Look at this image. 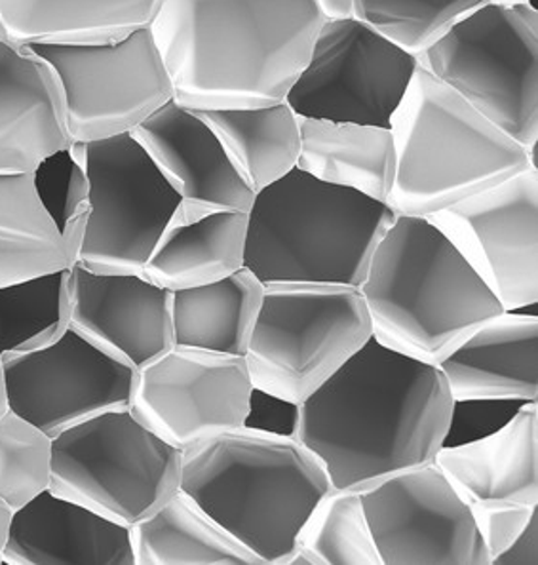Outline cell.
<instances>
[{"label":"cell","instance_id":"6da1fadb","mask_svg":"<svg viewBox=\"0 0 538 565\" xmlns=\"http://www.w3.org/2000/svg\"><path fill=\"white\" fill-rule=\"evenodd\" d=\"M455 401L440 365L373 338L301 402L295 433L337 490H364L432 462L445 446Z\"/></svg>","mask_w":538,"mask_h":565},{"label":"cell","instance_id":"7a4b0ae2","mask_svg":"<svg viewBox=\"0 0 538 565\" xmlns=\"http://www.w3.org/2000/svg\"><path fill=\"white\" fill-rule=\"evenodd\" d=\"M322 23L316 0H164L149 29L175 104L254 109L283 104Z\"/></svg>","mask_w":538,"mask_h":565},{"label":"cell","instance_id":"3957f363","mask_svg":"<svg viewBox=\"0 0 538 565\" xmlns=\"http://www.w3.org/2000/svg\"><path fill=\"white\" fill-rule=\"evenodd\" d=\"M332 488L314 451L262 427L228 428L183 451L180 490L267 565L290 564L299 531Z\"/></svg>","mask_w":538,"mask_h":565},{"label":"cell","instance_id":"277c9868","mask_svg":"<svg viewBox=\"0 0 538 565\" xmlns=\"http://www.w3.org/2000/svg\"><path fill=\"white\" fill-rule=\"evenodd\" d=\"M373 338L438 365L483 322L504 312L453 242L424 215H396L359 286Z\"/></svg>","mask_w":538,"mask_h":565},{"label":"cell","instance_id":"5b68a950","mask_svg":"<svg viewBox=\"0 0 538 565\" xmlns=\"http://www.w3.org/2000/svg\"><path fill=\"white\" fill-rule=\"evenodd\" d=\"M396 215L387 202L293 168L256 193L248 212L244 267L265 286L359 288Z\"/></svg>","mask_w":538,"mask_h":565},{"label":"cell","instance_id":"8992f818","mask_svg":"<svg viewBox=\"0 0 538 565\" xmlns=\"http://www.w3.org/2000/svg\"><path fill=\"white\" fill-rule=\"evenodd\" d=\"M390 131L396 180L387 204L398 215L434 214L531 166L524 147L422 67Z\"/></svg>","mask_w":538,"mask_h":565},{"label":"cell","instance_id":"52a82bcc","mask_svg":"<svg viewBox=\"0 0 538 565\" xmlns=\"http://www.w3.org/2000/svg\"><path fill=\"white\" fill-rule=\"evenodd\" d=\"M372 335L359 288L267 284L244 359L257 393L299 406Z\"/></svg>","mask_w":538,"mask_h":565},{"label":"cell","instance_id":"ba28073f","mask_svg":"<svg viewBox=\"0 0 538 565\" xmlns=\"http://www.w3.org/2000/svg\"><path fill=\"white\" fill-rule=\"evenodd\" d=\"M417 62L524 147L537 168V10L485 2L417 54Z\"/></svg>","mask_w":538,"mask_h":565},{"label":"cell","instance_id":"9c48e42d","mask_svg":"<svg viewBox=\"0 0 538 565\" xmlns=\"http://www.w3.org/2000/svg\"><path fill=\"white\" fill-rule=\"evenodd\" d=\"M181 467L183 451L130 407L109 409L52 436L50 490L131 527L180 491Z\"/></svg>","mask_w":538,"mask_h":565},{"label":"cell","instance_id":"30bf717a","mask_svg":"<svg viewBox=\"0 0 538 565\" xmlns=\"http://www.w3.org/2000/svg\"><path fill=\"white\" fill-rule=\"evenodd\" d=\"M71 152L88 181L76 263L94 273L141 275L180 212V194L131 134L73 143Z\"/></svg>","mask_w":538,"mask_h":565},{"label":"cell","instance_id":"8fae6325","mask_svg":"<svg viewBox=\"0 0 538 565\" xmlns=\"http://www.w3.org/2000/svg\"><path fill=\"white\" fill-rule=\"evenodd\" d=\"M62 86L73 143L131 134L173 99L151 29L117 42L29 44Z\"/></svg>","mask_w":538,"mask_h":565},{"label":"cell","instance_id":"7c38bea8","mask_svg":"<svg viewBox=\"0 0 538 565\" xmlns=\"http://www.w3.org/2000/svg\"><path fill=\"white\" fill-rule=\"evenodd\" d=\"M417 55L358 18L324 20L283 104L298 117L390 128Z\"/></svg>","mask_w":538,"mask_h":565},{"label":"cell","instance_id":"4fadbf2b","mask_svg":"<svg viewBox=\"0 0 538 565\" xmlns=\"http://www.w3.org/2000/svg\"><path fill=\"white\" fill-rule=\"evenodd\" d=\"M254 391L244 356L173 345L138 370L130 412L181 451L244 427Z\"/></svg>","mask_w":538,"mask_h":565},{"label":"cell","instance_id":"5bb4252c","mask_svg":"<svg viewBox=\"0 0 538 565\" xmlns=\"http://www.w3.org/2000/svg\"><path fill=\"white\" fill-rule=\"evenodd\" d=\"M359 497L380 564H491L469 504L434 461L377 480Z\"/></svg>","mask_w":538,"mask_h":565},{"label":"cell","instance_id":"9a60e30c","mask_svg":"<svg viewBox=\"0 0 538 565\" xmlns=\"http://www.w3.org/2000/svg\"><path fill=\"white\" fill-rule=\"evenodd\" d=\"M8 409L56 436L109 409L130 407L138 370L67 326L33 351L0 359Z\"/></svg>","mask_w":538,"mask_h":565},{"label":"cell","instance_id":"2e32d148","mask_svg":"<svg viewBox=\"0 0 538 565\" xmlns=\"http://www.w3.org/2000/svg\"><path fill=\"white\" fill-rule=\"evenodd\" d=\"M424 217L453 242L504 310L538 303V168Z\"/></svg>","mask_w":538,"mask_h":565},{"label":"cell","instance_id":"e0dca14e","mask_svg":"<svg viewBox=\"0 0 538 565\" xmlns=\"http://www.w3.org/2000/svg\"><path fill=\"white\" fill-rule=\"evenodd\" d=\"M180 194L175 221L238 210L249 212L256 193L230 162L214 130L193 109L168 102L131 131Z\"/></svg>","mask_w":538,"mask_h":565},{"label":"cell","instance_id":"ac0fdd59","mask_svg":"<svg viewBox=\"0 0 538 565\" xmlns=\"http://www.w3.org/2000/svg\"><path fill=\"white\" fill-rule=\"evenodd\" d=\"M69 324L136 370L173 347L172 291L143 275L71 269Z\"/></svg>","mask_w":538,"mask_h":565},{"label":"cell","instance_id":"d6986e66","mask_svg":"<svg viewBox=\"0 0 538 565\" xmlns=\"http://www.w3.org/2000/svg\"><path fill=\"white\" fill-rule=\"evenodd\" d=\"M71 146L56 73L29 46L0 36V175L33 173Z\"/></svg>","mask_w":538,"mask_h":565},{"label":"cell","instance_id":"ffe728a7","mask_svg":"<svg viewBox=\"0 0 538 565\" xmlns=\"http://www.w3.org/2000/svg\"><path fill=\"white\" fill-rule=\"evenodd\" d=\"M472 514L489 509H538V407L527 402L497 433L434 459Z\"/></svg>","mask_w":538,"mask_h":565},{"label":"cell","instance_id":"44dd1931","mask_svg":"<svg viewBox=\"0 0 538 565\" xmlns=\"http://www.w3.org/2000/svg\"><path fill=\"white\" fill-rule=\"evenodd\" d=\"M2 564L136 565L131 527L49 488L14 511Z\"/></svg>","mask_w":538,"mask_h":565},{"label":"cell","instance_id":"7402d4cb","mask_svg":"<svg viewBox=\"0 0 538 565\" xmlns=\"http://www.w3.org/2000/svg\"><path fill=\"white\" fill-rule=\"evenodd\" d=\"M453 401H538V320L504 310L440 362Z\"/></svg>","mask_w":538,"mask_h":565},{"label":"cell","instance_id":"603a6c76","mask_svg":"<svg viewBox=\"0 0 538 565\" xmlns=\"http://www.w3.org/2000/svg\"><path fill=\"white\" fill-rule=\"evenodd\" d=\"M164 0H0V36L20 46L117 42L151 28Z\"/></svg>","mask_w":538,"mask_h":565},{"label":"cell","instance_id":"cb8c5ba5","mask_svg":"<svg viewBox=\"0 0 538 565\" xmlns=\"http://www.w3.org/2000/svg\"><path fill=\"white\" fill-rule=\"evenodd\" d=\"M298 168L312 178L387 202L396 180L390 128L299 117Z\"/></svg>","mask_w":538,"mask_h":565},{"label":"cell","instance_id":"d4e9b609","mask_svg":"<svg viewBox=\"0 0 538 565\" xmlns=\"http://www.w3.org/2000/svg\"><path fill=\"white\" fill-rule=\"evenodd\" d=\"M248 212L225 210L201 220H173L141 275L168 291L217 282L244 267Z\"/></svg>","mask_w":538,"mask_h":565},{"label":"cell","instance_id":"484cf974","mask_svg":"<svg viewBox=\"0 0 538 565\" xmlns=\"http://www.w3.org/2000/svg\"><path fill=\"white\" fill-rule=\"evenodd\" d=\"M265 284L241 267L217 282L172 291L173 345L244 356Z\"/></svg>","mask_w":538,"mask_h":565},{"label":"cell","instance_id":"4316f807","mask_svg":"<svg viewBox=\"0 0 538 565\" xmlns=\"http://www.w3.org/2000/svg\"><path fill=\"white\" fill-rule=\"evenodd\" d=\"M136 565H261L257 554L215 524L183 491L131 525Z\"/></svg>","mask_w":538,"mask_h":565},{"label":"cell","instance_id":"83f0119b","mask_svg":"<svg viewBox=\"0 0 538 565\" xmlns=\"http://www.w3.org/2000/svg\"><path fill=\"white\" fill-rule=\"evenodd\" d=\"M76 252L36 193L33 173L0 175V286L73 269Z\"/></svg>","mask_w":538,"mask_h":565},{"label":"cell","instance_id":"f1b7e54d","mask_svg":"<svg viewBox=\"0 0 538 565\" xmlns=\"http://www.w3.org/2000/svg\"><path fill=\"white\" fill-rule=\"evenodd\" d=\"M196 113L214 130L228 159L254 193L298 168L299 117L288 105Z\"/></svg>","mask_w":538,"mask_h":565},{"label":"cell","instance_id":"f546056e","mask_svg":"<svg viewBox=\"0 0 538 565\" xmlns=\"http://www.w3.org/2000/svg\"><path fill=\"white\" fill-rule=\"evenodd\" d=\"M290 564L383 565L356 490L327 491L295 541Z\"/></svg>","mask_w":538,"mask_h":565},{"label":"cell","instance_id":"4dcf8cb0","mask_svg":"<svg viewBox=\"0 0 538 565\" xmlns=\"http://www.w3.org/2000/svg\"><path fill=\"white\" fill-rule=\"evenodd\" d=\"M69 317L71 269L0 286V359L54 341Z\"/></svg>","mask_w":538,"mask_h":565},{"label":"cell","instance_id":"1f68e13d","mask_svg":"<svg viewBox=\"0 0 538 565\" xmlns=\"http://www.w3.org/2000/svg\"><path fill=\"white\" fill-rule=\"evenodd\" d=\"M487 0H354V15L411 54H421Z\"/></svg>","mask_w":538,"mask_h":565},{"label":"cell","instance_id":"d6a6232c","mask_svg":"<svg viewBox=\"0 0 538 565\" xmlns=\"http://www.w3.org/2000/svg\"><path fill=\"white\" fill-rule=\"evenodd\" d=\"M52 436L7 409L0 415V501L18 511L49 490Z\"/></svg>","mask_w":538,"mask_h":565},{"label":"cell","instance_id":"836d02e7","mask_svg":"<svg viewBox=\"0 0 538 565\" xmlns=\"http://www.w3.org/2000/svg\"><path fill=\"white\" fill-rule=\"evenodd\" d=\"M36 193L63 238L78 252L88 215V181L83 166L69 149L52 154L35 172Z\"/></svg>","mask_w":538,"mask_h":565},{"label":"cell","instance_id":"e575fe53","mask_svg":"<svg viewBox=\"0 0 538 565\" xmlns=\"http://www.w3.org/2000/svg\"><path fill=\"white\" fill-rule=\"evenodd\" d=\"M537 518L535 512L516 543L508 551H504L493 564H537Z\"/></svg>","mask_w":538,"mask_h":565},{"label":"cell","instance_id":"d590c367","mask_svg":"<svg viewBox=\"0 0 538 565\" xmlns=\"http://www.w3.org/2000/svg\"><path fill=\"white\" fill-rule=\"evenodd\" d=\"M318 10L324 20H348L354 15V0H316Z\"/></svg>","mask_w":538,"mask_h":565},{"label":"cell","instance_id":"8d00e7d4","mask_svg":"<svg viewBox=\"0 0 538 565\" xmlns=\"http://www.w3.org/2000/svg\"><path fill=\"white\" fill-rule=\"evenodd\" d=\"M12 516H14V511L4 501H0V564H2V552L7 548Z\"/></svg>","mask_w":538,"mask_h":565},{"label":"cell","instance_id":"74e56055","mask_svg":"<svg viewBox=\"0 0 538 565\" xmlns=\"http://www.w3.org/2000/svg\"><path fill=\"white\" fill-rule=\"evenodd\" d=\"M487 2H489V4H497V7L514 8L527 4L529 0H487Z\"/></svg>","mask_w":538,"mask_h":565},{"label":"cell","instance_id":"f35d334b","mask_svg":"<svg viewBox=\"0 0 538 565\" xmlns=\"http://www.w3.org/2000/svg\"><path fill=\"white\" fill-rule=\"evenodd\" d=\"M8 409L7 393H4V380H2V364H0V415Z\"/></svg>","mask_w":538,"mask_h":565}]
</instances>
